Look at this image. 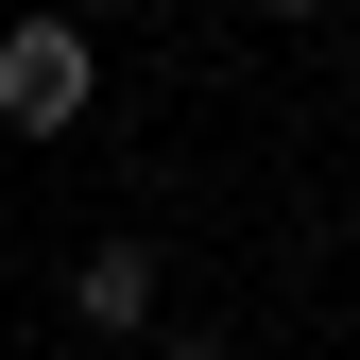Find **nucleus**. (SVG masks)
Returning a JSON list of instances; mask_svg holds the SVG:
<instances>
[{"label":"nucleus","instance_id":"obj_4","mask_svg":"<svg viewBox=\"0 0 360 360\" xmlns=\"http://www.w3.org/2000/svg\"><path fill=\"white\" fill-rule=\"evenodd\" d=\"M155 360H240V343H155Z\"/></svg>","mask_w":360,"mask_h":360},{"label":"nucleus","instance_id":"obj_1","mask_svg":"<svg viewBox=\"0 0 360 360\" xmlns=\"http://www.w3.org/2000/svg\"><path fill=\"white\" fill-rule=\"evenodd\" d=\"M86 103H103V52H86L69 18H18V34H0V120H18V138H69Z\"/></svg>","mask_w":360,"mask_h":360},{"label":"nucleus","instance_id":"obj_3","mask_svg":"<svg viewBox=\"0 0 360 360\" xmlns=\"http://www.w3.org/2000/svg\"><path fill=\"white\" fill-rule=\"evenodd\" d=\"M52 18H69V34H86V18H120V0H52Z\"/></svg>","mask_w":360,"mask_h":360},{"label":"nucleus","instance_id":"obj_5","mask_svg":"<svg viewBox=\"0 0 360 360\" xmlns=\"http://www.w3.org/2000/svg\"><path fill=\"white\" fill-rule=\"evenodd\" d=\"M257 18H326V0H257Z\"/></svg>","mask_w":360,"mask_h":360},{"label":"nucleus","instance_id":"obj_2","mask_svg":"<svg viewBox=\"0 0 360 360\" xmlns=\"http://www.w3.org/2000/svg\"><path fill=\"white\" fill-rule=\"evenodd\" d=\"M155 309H172L155 240H86V257H69V326H103V343H155Z\"/></svg>","mask_w":360,"mask_h":360}]
</instances>
